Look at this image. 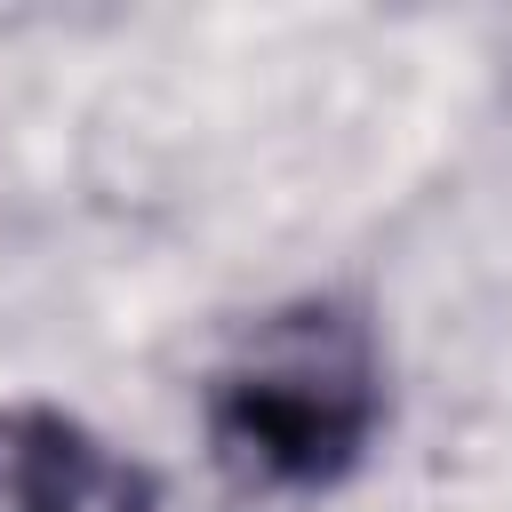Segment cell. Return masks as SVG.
Returning <instances> with one entry per match:
<instances>
[{"instance_id":"cell-1","label":"cell","mask_w":512,"mask_h":512,"mask_svg":"<svg viewBox=\"0 0 512 512\" xmlns=\"http://www.w3.org/2000/svg\"><path fill=\"white\" fill-rule=\"evenodd\" d=\"M216 448L272 488H328L376 432V360L360 320L304 304L264 320L208 392Z\"/></svg>"},{"instance_id":"cell-2","label":"cell","mask_w":512,"mask_h":512,"mask_svg":"<svg viewBox=\"0 0 512 512\" xmlns=\"http://www.w3.org/2000/svg\"><path fill=\"white\" fill-rule=\"evenodd\" d=\"M112 488L96 440L56 408H0V512H96Z\"/></svg>"}]
</instances>
